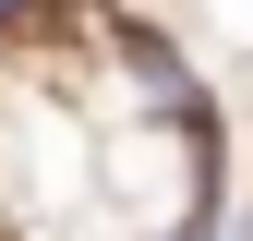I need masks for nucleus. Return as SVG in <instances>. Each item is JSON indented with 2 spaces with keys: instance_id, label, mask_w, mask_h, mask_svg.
I'll list each match as a JSON object with an SVG mask.
<instances>
[{
  "instance_id": "nucleus-1",
  "label": "nucleus",
  "mask_w": 253,
  "mask_h": 241,
  "mask_svg": "<svg viewBox=\"0 0 253 241\" xmlns=\"http://www.w3.org/2000/svg\"><path fill=\"white\" fill-rule=\"evenodd\" d=\"M12 12H37V0H0V24H12Z\"/></svg>"
}]
</instances>
